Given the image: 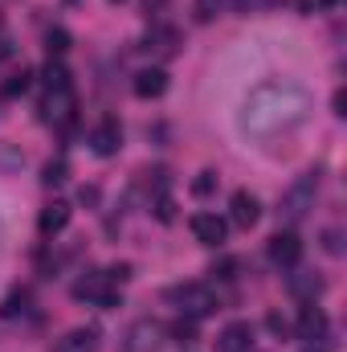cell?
I'll return each instance as SVG.
<instances>
[{"instance_id": "6da1fadb", "label": "cell", "mask_w": 347, "mask_h": 352, "mask_svg": "<svg viewBox=\"0 0 347 352\" xmlns=\"http://www.w3.org/2000/svg\"><path fill=\"white\" fill-rule=\"evenodd\" d=\"M315 111L311 90L286 78H270L246 94L241 111H237V127L250 140H274V135H290L294 127H302Z\"/></svg>"}, {"instance_id": "7a4b0ae2", "label": "cell", "mask_w": 347, "mask_h": 352, "mask_svg": "<svg viewBox=\"0 0 347 352\" xmlns=\"http://www.w3.org/2000/svg\"><path fill=\"white\" fill-rule=\"evenodd\" d=\"M315 192H319V173L311 168V173H302L286 192H282V221L298 226V221L315 209Z\"/></svg>"}, {"instance_id": "3957f363", "label": "cell", "mask_w": 347, "mask_h": 352, "mask_svg": "<svg viewBox=\"0 0 347 352\" xmlns=\"http://www.w3.org/2000/svg\"><path fill=\"white\" fill-rule=\"evenodd\" d=\"M168 299L180 303V311H184V316H192V320H204V316H213V311L221 307L217 291H213V287H204V283H184V287H172V291H168Z\"/></svg>"}, {"instance_id": "277c9868", "label": "cell", "mask_w": 347, "mask_h": 352, "mask_svg": "<svg viewBox=\"0 0 347 352\" xmlns=\"http://www.w3.org/2000/svg\"><path fill=\"white\" fill-rule=\"evenodd\" d=\"M160 344H164V324L152 320V316H143V320H135V324L123 332L119 352H160Z\"/></svg>"}, {"instance_id": "5b68a950", "label": "cell", "mask_w": 347, "mask_h": 352, "mask_svg": "<svg viewBox=\"0 0 347 352\" xmlns=\"http://www.w3.org/2000/svg\"><path fill=\"white\" fill-rule=\"evenodd\" d=\"M74 299H86V303H98V307H115L119 303V291L115 283L102 274V270H90L74 283Z\"/></svg>"}, {"instance_id": "8992f818", "label": "cell", "mask_w": 347, "mask_h": 352, "mask_svg": "<svg viewBox=\"0 0 347 352\" xmlns=\"http://www.w3.org/2000/svg\"><path fill=\"white\" fill-rule=\"evenodd\" d=\"M261 217V201L254 192H246V188H237L233 192V201H229V221L233 226H241V230H250V226H258Z\"/></svg>"}, {"instance_id": "52a82bcc", "label": "cell", "mask_w": 347, "mask_h": 352, "mask_svg": "<svg viewBox=\"0 0 347 352\" xmlns=\"http://www.w3.org/2000/svg\"><path fill=\"white\" fill-rule=\"evenodd\" d=\"M225 234H229L225 217H217V213H196V217H192V238H196L200 246H221Z\"/></svg>"}, {"instance_id": "ba28073f", "label": "cell", "mask_w": 347, "mask_h": 352, "mask_svg": "<svg viewBox=\"0 0 347 352\" xmlns=\"http://www.w3.org/2000/svg\"><path fill=\"white\" fill-rule=\"evenodd\" d=\"M74 111H78V102H74V90H49V98H45V119L49 123H58V127H70L74 123Z\"/></svg>"}, {"instance_id": "9c48e42d", "label": "cell", "mask_w": 347, "mask_h": 352, "mask_svg": "<svg viewBox=\"0 0 347 352\" xmlns=\"http://www.w3.org/2000/svg\"><path fill=\"white\" fill-rule=\"evenodd\" d=\"M270 258H274L278 266H298V258H302V242H298V234H294V230L274 234V238H270Z\"/></svg>"}, {"instance_id": "30bf717a", "label": "cell", "mask_w": 347, "mask_h": 352, "mask_svg": "<svg viewBox=\"0 0 347 352\" xmlns=\"http://www.w3.org/2000/svg\"><path fill=\"white\" fill-rule=\"evenodd\" d=\"M250 349H254V328H250L246 320L229 324V328L217 336V352H250Z\"/></svg>"}, {"instance_id": "8fae6325", "label": "cell", "mask_w": 347, "mask_h": 352, "mask_svg": "<svg viewBox=\"0 0 347 352\" xmlns=\"http://www.w3.org/2000/svg\"><path fill=\"white\" fill-rule=\"evenodd\" d=\"M298 340H307V344L327 340V316H323L315 303H307V307H302V316H298Z\"/></svg>"}, {"instance_id": "7c38bea8", "label": "cell", "mask_w": 347, "mask_h": 352, "mask_svg": "<svg viewBox=\"0 0 347 352\" xmlns=\"http://www.w3.org/2000/svg\"><path fill=\"white\" fill-rule=\"evenodd\" d=\"M70 226V205L66 201H53V205H45L41 209V217H37V230H41V238H53V234H62Z\"/></svg>"}, {"instance_id": "4fadbf2b", "label": "cell", "mask_w": 347, "mask_h": 352, "mask_svg": "<svg viewBox=\"0 0 347 352\" xmlns=\"http://www.w3.org/2000/svg\"><path fill=\"white\" fill-rule=\"evenodd\" d=\"M135 94L139 98H160L164 90H168V70H160V66H147V70H139L135 74Z\"/></svg>"}, {"instance_id": "5bb4252c", "label": "cell", "mask_w": 347, "mask_h": 352, "mask_svg": "<svg viewBox=\"0 0 347 352\" xmlns=\"http://www.w3.org/2000/svg\"><path fill=\"white\" fill-rule=\"evenodd\" d=\"M90 144H94V152H98V156H115V152L123 148V131H119V123H115V119H106V123L90 135Z\"/></svg>"}, {"instance_id": "9a60e30c", "label": "cell", "mask_w": 347, "mask_h": 352, "mask_svg": "<svg viewBox=\"0 0 347 352\" xmlns=\"http://www.w3.org/2000/svg\"><path fill=\"white\" fill-rule=\"evenodd\" d=\"M53 352H98V332L94 328H74V332H66L58 340Z\"/></svg>"}, {"instance_id": "2e32d148", "label": "cell", "mask_w": 347, "mask_h": 352, "mask_svg": "<svg viewBox=\"0 0 347 352\" xmlns=\"http://www.w3.org/2000/svg\"><path fill=\"white\" fill-rule=\"evenodd\" d=\"M290 291H294L298 299H315V295L323 291V278H315V274H307V270H298V274L290 278Z\"/></svg>"}, {"instance_id": "e0dca14e", "label": "cell", "mask_w": 347, "mask_h": 352, "mask_svg": "<svg viewBox=\"0 0 347 352\" xmlns=\"http://www.w3.org/2000/svg\"><path fill=\"white\" fill-rule=\"evenodd\" d=\"M41 74H45V87L49 90H66L70 87V70H66L62 62H53V58H49V66H45Z\"/></svg>"}, {"instance_id": "ac0fdd59", "label": "cell", "mask_w": 347, "mask_h": 352, "mask_svg": "<svg viewBox=\"0 0 347 352\" xmlns=\"http://www.w3.org/2000/svg\"><path fill=\"white\" fill-rule=\"evenodd\" d=\"M164 332H172V340H180V344H192L196 340V320L192 316H180L172 328H164Z\"/></svg>"}, {"instance_id": "d6986e66", "label": "cell", "mask_w": 347, "mask_h": 352, "mask_svg": "<svg viewBox=\"0 0 347 352\" xmlns=\"http://www.w3.org/2000/svg\"><path fill=\"white\" fill-rule=\"evenodd\" d=\"M45 50H49V58H62L70 50V33L66 29H49L45 33Z\"/></svg>"}, {"instance_id": "ffe728a7", "label": "cell", "mask_w": 347, "mask_h": 352, "mask_svg": "<svg viewBox=\"0 0 347 352\" xmlns=\"http://www.w3.org/2000/svg\"><path fill=\"white\" fill-rule=\"evenodd\" d=\"M25 303H29V291H12V295L0 303V316H4V320H12L16 311H25Z\"/></svg>"}, {"instance_id": "44dd1931", "label": "cell", "mask_w": 347, "mask_h": 352, "mask_svg": "<svg viewBox=\"0 0 347 352\" xmlns=\"http://www.w3.org/2000/svg\"><path fill=\"white\" fill-rule=\"evenodd\" d=\"M41 180H45V184H62V180H66V160H49Z\"/></svg>"}, {"instance_id": "7402d4cb", "label": "cell", "mask_w": 347, "mask_h": 352, "mask_svg": "<svg viewBox=\"0 0 347 352\" xmlns=\"http://www.w3.org/2000/svg\"><path fill=\"white\" fill-rule=\"evenodd\" d=\"M221 12V0H196V21L204 25V21H213Z\"/></svg>"}, {"instance_id": "603a6c76", "label": "cell", "mask_w": 347, "mask_h": 352, "mask_svg": "<svg viewBox=\"0 0 347 352\" xmlns=\"http://www.w3.org/2000/svg\"><path fill=\"white\" fill-rule=\"evenodd\" d=\"M25 87H29V70H21L16 78H8V82H4V98H12V94H25Z\"/></svg>"}, {"instance_id": "cb8c5ba5", "label": "cell", "mask_w": 347, "mask_h": 352, "mask_svg": "<svg viewBox=\"0 0 347 352\" xmlns=\"http://www.w3.org/2000/svg\"><path fill=\"white\" fill-rule=\"evenodd\" d=\"M323 250H327V254H339V250H344L339 230H323Z\"/></svg>"}, {"instance_id": "d4e9b609", "label": "cell", "mask_w": 347, "mask_h": 352, "mask_svg": "<svg viewBox=\"0 0 347 352\" xmlns=\"http://www.w3.org/2000/svg\"><path fill=\"white\" fill-rule=\"evenodd\" d=\"M213 184H217V176H213V173H200V180L192 184V192H196V197H208V192H213Z\"/></svg>"}, {"instance_id": "484cf974", "label": "cell", "mask_w": 347, "mask_h": 352, "mask_svg": "<svg viewBox=\"0 0 347 352\" xmlns=\"http://www.w3.org/2000/svg\"><path fill=\"white\" fill-rule=\"evenodd\" d=\"M156 217L160 221H172V197H164V192L156 197Z\"/></svg>"}, {"instance_id": "4316f807", "label": "cell", "mask_w": 347, "mask_h": 352, "mask_svg": "<svg viewBox=\"0 0 347 352\" xmlns=\"http://www.w3.org/2000/svg\"><path fill=\"white\" fill-rule=\"evenodd\" d=\"M143 4H147V12H152V8H164V0H143Z\"/></svg>"}, {"instance_id": "83f0119b", "label": "cell", "mask_w": 347, "mask_h": 352, "mask_svg": "<svg viewBox=\"0 0 347 352\" xmlns=\"http://www.w3.org/2000/svg\"><path fill=\"white\" fill-rule=\"evenodd\" d=\"M0 246H4V226H0Z\"/></svg>"}, {"instance_id": "f1b7e54d", "label": "cell", "mask_w": 347, "mask_h": 352, "mask_svg": "<svg viewBox=\"0 0 347 352\" xmlns=\"http://www.w3.org/2000/svg\"><path fill=\"white\" fill-rule=\"evenodd\" d=\"M250 352H254V349H250Z\"/></svg>"}]
</instances>
